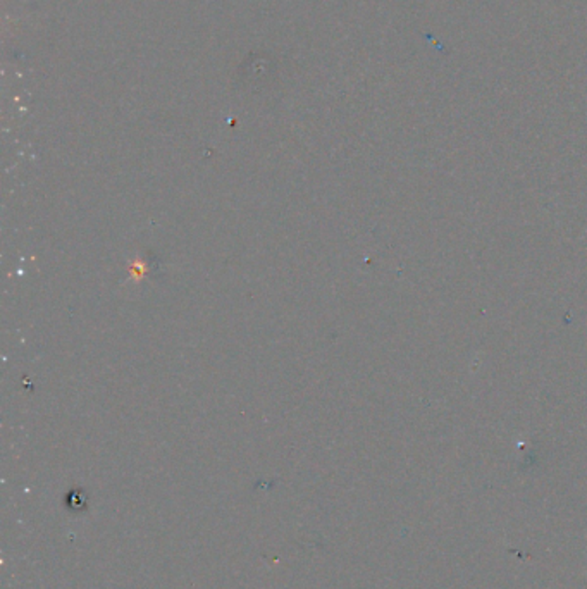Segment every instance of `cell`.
<instances>
[{
	"instance_id": "1",
	"label": "cell",
	"mask_w": 587,
	"mask_h": 589,
	"mask_svg": "<svg viewBox=\"0 0 587 589\" xmlns=\"http://www.w3.org/2000/svg\"><path fill=\"white\" fill-rule=\"evenodd\" d=\"M68 507L69 510H85L87 507V497L81 491H71L68 493Z\"/></svg>"
}]
</instances>
